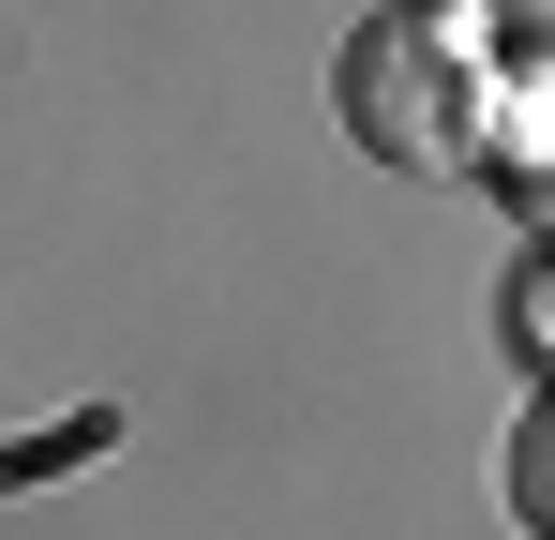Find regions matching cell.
I'll return each instance as SVG.
<instances>
[{"instance_id": "obj_1", "label": "cell", "mask_w": 555, "mask_h": 540, "mask_svg": "<svg viewBox=\"0 0 555 540\" xmlns=\"http://www.w3.org/2000/svg\"><path fill=\"white\" fill-rule=\"evenodd\" d=\"M331 105H346V136H361L375 166H405V180H436V166H495V61L465 46L451 15H421V0L346 30Z\"/></svg>"}, {"instance_id": "obj_2", "label": "cell", "mask_w": 555, "mask_h": 540, "mask_svg": "<svg viewBox=\"0 0 555 540\" xmlns=\"http://www.w3.org/2000/svg\"><path fill=\"white\" fill-rule=\"evenodd\" d=\"M495 496H511L526 540H555V375L526 390V421H511V450H495Z\"/></svg>"}, {"instance_id": "obj_3", "label": "cell", "mask_w": 555, "mask_h": 540, "mask_svg": "<svg viewBox=\"0 0 555 540\" xmlns=\"http://www.w3.org/2000/svg\"><path fill=\"white\" fill-rule=\"evenodd\" d=\"M495 30H480V61H495V90L511 76H555V0H480Z\"/></svg>"}, {"instance_id": "obj_4", "label": "cell", "mask_w": 555, "mask_h": 540, "mask_svg": "<svg viewBox=\"0 0 555 540\" xmlns=\"http://www.w3.org/2000/svg\"><path fill=\"white\" fill-rule=\"evenodd\" d=\"M511 346H541V360H555V241L526 256V285H511Z\"/></svg>"}]
</instances>
